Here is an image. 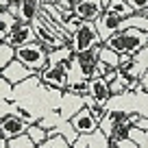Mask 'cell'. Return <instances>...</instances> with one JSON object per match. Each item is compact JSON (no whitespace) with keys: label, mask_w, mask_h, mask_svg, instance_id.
<instances>
[{"label":"cell","mask_w":148,"mask_h":148,"mask_svg":"<svg viewBox=\"0 0 148 148\" xmlns=\"http://www.w3.org/2000/svg\"><path fill=\"white\" fill-rule=\"evenodd\" d=\"M5 42H9L11 46H15V48L37 42V35H35V28H33V22H20L18 26L11 31V35L7 37Z\"/></svg>","instance_id":"cell-11"},{"label":"cell","mask_w":148,"mask_h":148,"mask_svg":"<svg viewBox=\"0 0 148 148\" xmlns=\"http://www.w3.org/2000/svg\"><path fill=\"white\" fill-rule=\"evenodd\" d=\"M72 2H81V0H72Z\"/></svg>","instance_id":"cell-34"},{"label":"cell","mask_w":148,"mask_h":148,"mask_svg":"<svg viewBox=\"0 0 148 148\" xmlns=\"http://www.w3.org/2000/svg\"><path fill=\"white\" fill-rule=\"evenodd\" d=\"M124 20L126 18H120V15L111 13V11H105L100 18L96 20V26H98V33H100L102 42H107L111 35H116L118 31L124 28Z\"/></svg>","instance_id":"cell-8"},{"label":"cell","mask_w":148,"mask_h":148,"mask_svg":"<svg viewBox=\"0 0 148 148\" xmlns=\"http://www.w3.org/2000/svg\"><path fill=\"white\" fill-rule=\"evenodd\" d=\"M131 118L129 111H122V109H116V111H107V116L102 118L100 122V129L105 131V133H109L111 129H116L118 124H122V122H126Z\"/></svg>","instance_id":"cell-15"},{"label":"cell","mask_w":148,"mask_h":148,"mask_svg":"<svg viewBox=\"0 0 148 148\" xmlns=\"http://www.w3.org/2000/svg\"><path fill=\"white\" fill-rule=\"evenodd\" d=\"M107 11L120 15V18H131V15H135V9L126 2V0H111V5L107 7Z\"/></svg>","instance_id":"cell-19"},{"label":"cell","mask_w":148,"mask_h":148,"mask_svg":"<svg viewBox=\"0 0 148 148\" xmlns=\"http://www.w3.org/2000/svg\"><path fill=\"white\" fill-rule=\"evenodd\" d=\"M18 59V48L11 46L9 42H2V46H0V70L7 68V65L11 63V61Z\"/></svg>","instance_id":"cell-20"},{"label":"cell","mask_w":148,"mask_h":148,"mask_svg":"<svg viewBox=\"0 0 148 148\" xmlns=\"http://www.w3.org/2000/svg\"><path fill=\"white\" fill-rule=\"evenodd\" d=\"M59 0H42V5H57Z\"/></svg>","instance_id":"cell-33"},{"label":"cell","mask_w":148,"mask_h":148,"mask_svg":"<svg viewBox=\"0 0 148 148\" xmlns=\"http://www.w3.org/2000/svg\"><path fill=\"white\" fill-rule=\"evenodd\" d=\"M0 85H2V100L13 98V83H9L7 79H2V81H0Z\"/></svg>","instance_id":"cell-27"},{"label":"cell","mask_w":148,"mask_h":148,"mask_svg":"<svg viewBox=\"0 0 148 148\" xmlns=\"http://www.w3.org/2000/svg\"><path fill=\"white\" fill-rule=\"evenodd\" d=\"M20 2V11L18 18L22 22H35L42 13V0H18Z\"/></svg>","instance_id":"cell-14"},{"label":"cell","mask_w":148,"mask_h":148,"mask_svg":"<svg viewBox=\"0 0 148 148\" xmlns=\"http://www.w3.org/2000/svg\"><path fill=\"white\" fill-rule=\"evenodd\" d=\"M0 22H2V31H0V39L5 42L7 37L11 35V31H13L15 26H18L22 20L18 18V15H13V13H9V11H2L0 13Z\"/></svg>","instance_id":"cell-17"},{"label":"cell","mask_w":148,"mask_h":148,"mask_svg":"<svg viewBox=\"0 0 148 148\" xmlns=\"http://www.w3.org/2000/svg\"><path fill=\"white\" fill-rule=\"evenodd\" d=\"M111 148H139V144H137V139H122V142H118V144H113Z\"/></svg>","instance_id":"cell-29"},{"label":"cell","mask_w":148,"mask_h":148,"mask_svg":"<svg viewBox=\"0 0 148 148\" xmlns=\"http://www.w3.org/2000/svg\"><path fill=\"white\" fill-rule=\"evenodd\" d=\"M70 122H72L74 131L79 135H92V133H96V131L100 129V122L96 120V116L92 113V109H89L87 105L81 107V109L70 118Z\"/></svg>","instance_id":"cell-6"},{"label":"cell","mask_w":148,"mask_h":148,"mask_svg":"<svg viewBox=\"0 0 148 148\" xmlns=\"http://www.w3.org/2000/svg\"><path fill=\"white\" fill-rule=\"evenodd\" d=\"M26 133H28V137H31L33 142L37 144V146H42V144L48 139V131L44 129L39 122H35V124H28V131H26Z\"/></svg>","instance_id":"cell-21"},{"label":"cell","mask_w":148,"mask_h":148,"mask_svg":"<svg viewBox=\"0 0 148 148\" xmlns=\"http://www.w3.org/2000/svg\"><path fill=\"white\" fill-rule=\"evenodd\" d=\"M105 46H109L111 50L120 52V55H135L148 46V33L135 26H126L118 31L116 35H111L105 42Z\"/></svg>","instance_id":"cell-1"},{"label":"cell","mask_w":148,"mask_h":148,"mask_svg":"<svg viewBox=\"0 0 148 148\" xmlns=\"http://www.w3.org/2000/svg\"><path fill=\"white\" fill-rule=\"evenodd\" d=\"M39 79L42 83H46L48 87L55 89H68L70 85V63H48L46 68L39 72Z\"/></svg>","instance_id":"cell-5"},{"label":"cell","mask_w":148,"mask_h":148,"mask_svg":"<svg viewBox=\"0 0 148 148\" xmlns=\"http://www.w3.org/2000/svg\"><path fill=\"white\" fill-rule=\"evenodd\" d=\"M89 98L98 105H107L111 98V87H109V81L105 76H96V79L89 81Z\"/></svg>","instance_id":"cell-13"},{"label":"cell","mask_w":148,"mask_h":148,"mask_svg":"<svg viewBox=\"0 0 148 148\" xmlns=\"http://www.w3.org/2000/svg\"><path fill=\"white\" fill-rule=\"evenodd\" d=\"M33 28H35V35H37V42L39 44H44V46L48 48V50H55V48H61V46H65V39L63 37H59L52 28H48L46 24L42 22V20L37 18L35 22H33Z\"/></svg>","instance_id":"cell-9"},{"label":"cell","mask_w":148,"mask_h":148,"mask_svg":"<svg viewBox=\"0 0 148 148\" xmlns=\"http://www.w3.org/2000/svg\"><path fill=\"white\" fill-rule=\"evenodd\" d=\"M83 22H85V20H81L79 15L74 13V15H70V18H65L63 26H65V28H68V31H70V33H72V35H74V33H76V31H79L81 26H83Z\"/></svg>","instance_id":"cell-26"},{"label":"cell","mask_w":148,"mask_h":148,"mask_svg":"<svg viewBox=\"0 0 148 148\" xmlns=\"http://www.w3.org/2000/svg\"><path fill=\"white\" fill-rule=\"evenodd\" d=\"M35 74H37L35 70L26 68V65H24L20 59L11 61V63L7 65V68H2V70H0V76H2V79H7L9 83H13V85H22L24 81L33 79Z\"/></svg>","instance_id":"cell-7"},{"label":"cell","mask_w":148,"mask_h":148,"mask_svg":"<svg viewBox=\"0 0 148 148\" xmlns=\"http://www.w3.org/2000/svg\"><path fill=\"white\" fill-rule=\"evenodd\" d=\"M39 148H74L72 142L63 135H48V139L42 144Z\"/></svg>","instance_id":"cell-22"},{"label":"cell","mask_w":148,"mask_h":148,"mask_svg":"<svg viewBox=\"0 0 148 148\" xmlns=\"http://www.w3.org/2000/svg\"><path fill=\"white\" fill-rule=\"evenodd\" d=\"M87 148H111L109 144V137H107V133L102 129H98L96 133L89 135V146Z\"/></svg>","instance_id":"cell-24"},{"label":"cell","mask_w":148,"mask_h":148,"mask_svg":"<svg viewBox=\"0 0 148 148\" xmlns=\"http://www.w3.org/2000/svg\"><path fill=\"white\" fill-rule=\"evenodd\" d=\"M100 44H105V42H102L100 33H98L96 22H83V26L74 33V37H72V48H74V52L92 50V48L100 46Z\"/></svg>","instance_id":"cell-3"},{"label":"cell","mask_w":148,"mask_h":148,"mask_svg":"<svg viewBox=\"0 0 148 148\" xmlns=\"http://www.w3.org/2000/svg\"><path fill=\"white\" fill-rule=\"evenodd\" d=\"M98 46L92 48V50H85V52H76L72 59V68L79 72V79H96L98 76Z\"/></svg>","instance_id":"cell-4"},{"label":"cell","mask_w":148,"mask_h":148,"mask_svg":"<svg viewBox=\"0 0 148 148\" xmlns=\"http://www.w3.org/2000/svg\"><path fill=\"white\" fill-rule=\"evenodd\" d=\"M126 2L135 9V13H144V11H148V0H126Z\"/></svg>","instance_id":"cell-28"},{"label":"cell","mask_w":148,"mask_h":148,"mask_svg":"<svg viewBox=\"0 0 148 148\" xmlns=\"http://www.w3.org/2000/svg\"><path fill=\"white\" fill-rule=\"evenodd\" d=\"M65 92L74 94V96H87L89 94V81L87 79H76V81H70L68 89Z\"/></svg>","instance_id":"cell-23"},{"label":"cell","mask_w":148,"mask_h":148,"mask_svg":"<svg viewBox=\"0 0 148 148\" xmlns=\"http://www.w3.org/2000/svg\"><path fill=\"white\" fill-rule=\"evenodd\" d=\"M48 55H50V50L39 42H33V44H26V46L18 48V59L22 61L26 68L35 70L37 74L48 65Z\"/></svg>","instance_id":"cell-2"},{"label":"cell","mask_w":148,"mask_h":148,"mask_svg":"<svg viewBox=\"0 0 148 148\" xmlns=\"http://www.w3.org/2000/svg\"><path fill=\"white\" fill-rule=\"evenodd\" d=\"M9 148H39V146L28 137V133H24V135H18V137L9 139Z\"/></svg>","instance_id":"cell-25"},{"label":"cell","mask_w":148,"mask_h":148,"mask_svg":"<svg viewBox=\"0 0 148 148\" xmlns=\"http://www.w3.org/2000/svg\"><path fill=\"white\" fill-rule=\"evenodd\" d=\"M118 76H120V68H111L109 72H107V76H105V79H107V81L111 83V81H116Z\"/></svg>","instance_id":"cell-31"},{"label":"cell","mask_w":148,"mask_h":148,"mask_svg":"<svg viewBox=\"0 0 148 148\" xmlns=\"http://www.w3.org/2000/svg\"><path fill=\"white\" fill-rule=\"evenodd\" d=\"M74 55H76V52H74L72 44H65V46H61V48L50 50V55H48V63H50V65H55V63H72Z\"/></svg>","instance_id":"cell-16"},{"label":"cell","mask_w":148,"mask_h":148,"mask_svg":"<svg viewBox=\"0 0 148 148\" xmlns=\"http://www.w3.org/2000/svg\"><path fill=\"white\" fill-rule=\"evenodd\" d=\"M0 129H2V135L7 139H13L18 135H24L28 131V122H24L20 116H15L11 111L9 116H2V122H0Z\"/></svg>","instance_id":"cell-12"},{"label":"cell","mask_w":148,"mask_h":148,"mask_svg":"<svg viewBox=\"0 0 148 148\" xmlns=\"http://www.w3.org/2000/svg\"><path fill=\"white\" fill-rule=\"evenodd\" d=\"M74 148H87L89 146V135H79V139L72 144Z\"/></svg>","instance_id":"cell-30"},{"label":"cell","mask_w":148,"mask_h":148,"mask_svg":"<svg viewBox=\"0 0 148 148\" xmlns=\"http://www.w3.org/2000/svg\"><path fill=\"white\" fill-rule=\"evenodd\" d=\"M105 5L102 0H81V2H74V13L79 15L85 22H96L102 13H105Z\"/></svg>","instance_id":"cell-10"},{"label":"cell","mask_w":148,"mask_h":148,"mask_svg":"<svg viewBox=\"0 0 148 148\" xmlns=\"http://www.w3.org/2000/svg\"><path fill=\"white\" fill-rule=\"evenodd\" d=\"M98 57H100V61H105V63L111 65V68H120V52L111 50V48L105 46V44L98 46Z\"/></svg>","instance_id":"cell-18"},{"label":"cell","mask_w":148,"mask_h":148,"mask_svg":"<svg viewBox=\"0 0 148 148\" xmlns=\"http://www.w3.org/2000/svg\"><path fill=\"white\" fill-rule=\"evenodd\" d=\"M9 7H11V0H0V9L2 11H9Z\"/></svg>","instance_id":"cell-32"}]
</instances>
